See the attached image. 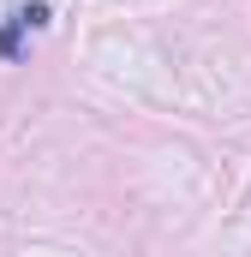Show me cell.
<instances>
[{
    "instance_id": "obj_1",
    "label": "cell",
    "mask_w": 251,
    "mask_h": 257,
    "mask_svg": "<svg viewBox=\"0 0 251 257\" xmlns=\"http://www.w3.org/2000/svg\"><path fill=\"white\" fill-rule=\"evenodd\" d=\"M42 24H48V6H42V0L12 6V12H6V24H0V60H18L24 36H30V30H42Z\"/></svg>"
}]
</instances>
